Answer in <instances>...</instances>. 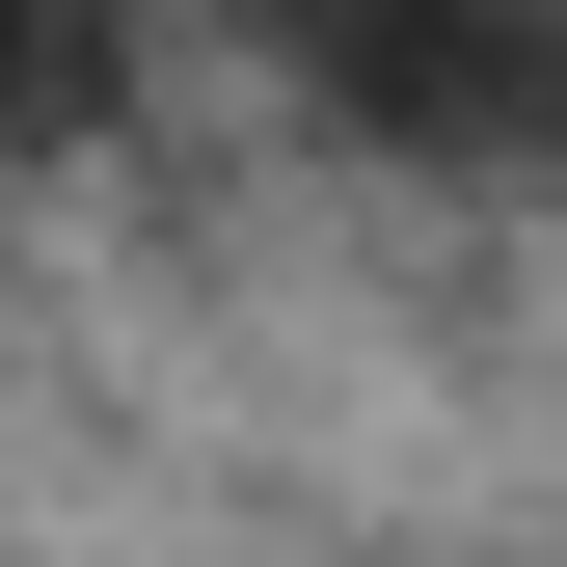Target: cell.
Listing matches in <instances>:
<instances>
[{
    "mask_svg": "<svg viewBox=\"0 0 567 567\" xmlns=\"http://www.w3.org/2000/svg\"><path fill=\"white\" fill-rule=\"evenodd\" d=\"M270 82L351 163H567V0H270Z\"/></svg>",
    "mask_w": 567,
    "mask_h": 567,
    "instance_id": "1",
    "label": "cell"
},
{
    "mask_svg": "<svg viewBox=\"0 0 567 567\" xmlns=\"http://www.w3.org/2000/svg\"><path fill=\"white\" fill-rule=\"evenodd\" d=\"M135 109V0H0V135H109Z\"/></svg>",
    "mask_w": 567,
    "mask_h": 567,
    "instance_id": "2",
    "label": "cell"
}]
</instances>
